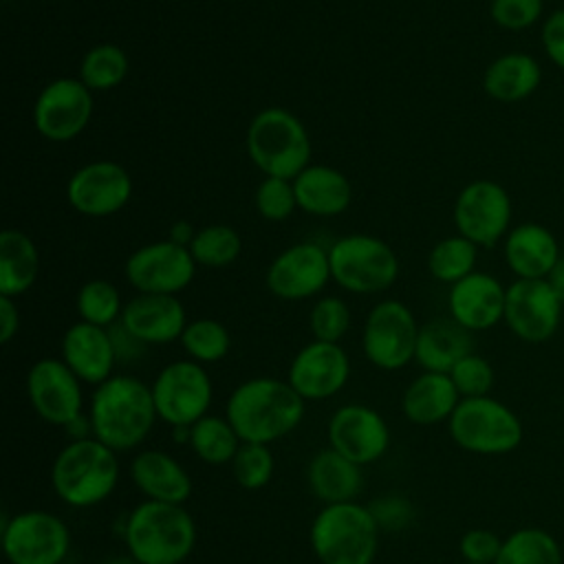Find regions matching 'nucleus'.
<instances>
[{"mask_svg": "<svg viewBox=\"0 0 564 564\" xmlns=\"http://www.w3.org/2000/svg\"><path fill=\"white\" fill-rule=\"evenodd\" d=\"M93 436L115 452L139 447L159 419L152 388L130 375H112L90 397Z\"/></svg>", "mask_w": 564, "mask_h": 564, "instance_id": "nucleus-1", "label": "nucleus"}, {"mask_svg": "<svg viewBox=\"0 0 564 564\" xmlns=\"http://www.w3.org/2000/svg\"><path fill=\"white\" fill-rule=\"evenodd\" d=\"M225 416L242 443L269 445L302 423L304 399L289 381L256 377L229 394Z\"/></svg>", "mask_w": 564, "mask_h": 564, "instance_id": "nucleus-2", "label": "nucleus"}, {"mask_svg": "<svg viewBox=\"0 0 564 564\" xmlns=\"http://www.w3.org/2000/svg\"><path fill=\"white\" fill-rule=\"evenodd\" d=\"M123 542L137 564H181L196 546V522L183 505L143 500L128 513Z\"/></svg>", "mask_w": 564, "mask_h": 564, "instance_id": "nucleus-3", "label": "nucleus"}, {"mask_svg": "<svg viewBox=\"0 0 564 564\" xmlns=\"http://www.w3.org/2000/svg\"><path fill=\"white\" fill-rule=\"evenodd\" d=\"M117 452L97 438L68 441L51 467V485L62 502L86 509L104 502L117 487Z\"/></svg>", "mask_w": 564, "mask_h": 564, "instance_id": "nucleus-4", "label": "nucleus"}, {"mask_svg": "<svg viewBox=\"0 0 564 564\" xmlns=\"http://www.w3.org/2000/svg\"><path fill=\"white\" fill-rule=\"evenodd\" d=\"M379 522L370 507L324 505L311 524V549L322 564H372L379 549Z\"/></svg>", "mask_w": 564, "mask_h": 564, "instance_id": "nucleus-5", "label": "nucleus"}, {"mask_svg": "<svg viewBox=\"0 0 564 564\" xmlns=\"http://www.w3.org/2000/svg\"><path fill=\"white\" fill-rule=\"evenodd\" d=\"M247 152L267 176L289 181L308 167L311 141L295 115L267 108L253 117L247 130Z\"/></svg>", "mask_w": 564, "mask_h": 564, "instance_id": "nucleus-6", "label": "nucleus"}, {"mask_svg": "<svg viewBox=\"0 0 564 564\" xmlns=\"http://www.w3.org/2000/svg\"><path fill=\"white\" fill-rule=\"evenodd\" d=\"M447 430L460 449L482 456L513 452L524 434L520 416L489 394L460 399L447 421Z\"/></svg>", "mask_w": 564, "mask_h": 564, "instance_id": "nucleus-7", "label": "nucleus"}, {"mask_svg": "<svg viewBox=\"0 0 564 564\" xmlns=\"http://www.w3.org/2000/svg\"><path fill=\"white\" fill-rule=\"evenodd\" d=\"M330 275L352 293H377L388 289L399 271L394 251L379 238L355 234L339 238L330 251Z\"/></svg>", "mask_w": 564, "mask_h": 564, "instance_id": "nucleus-8", "label": "nucleus"}, {"mask_svg": "<svg viewBox=\"0 0 564 564\" xmlns=\"http://www.w3.org/2000/svg\"><path fill=\"white\" fill-rule=\"evenodd\" d=\"M150 388L156 414L170 427H192L207 414L214 397L209 375L194 359L167 364Z\"/></svg>", "mask_w": 564, "mask_h": 564, "instance_id": "nucleus-9", "label": "nucleus"}, {"mask_svg": "<svg viewBox=\"0 0 564 564\" xmlns=\"http://www.w3.org/2000/svg\"><path fill=\"white\" fill-rule=\"evenodd\" d=\"M2 549L11 564H62L70 551V533L62 518L31 509L2 520Z\"/></svg>", "mask_w": 564, "mask_h": 564, "instance_id": "nucleus-10", "label": "nucleus"}, {"mask_svg": "<svg viewBox=\"0 0 564 564\" xmlns=\"http://www.w3.org/2000/svg\"><path fill=\"white\" fill-rule=\"evenodd\" d=\"M511 198L507 189L489 178L465 185L454 205V223L458 234L476 247H494L505 240L511 225Z\"/></svg>", "mask_w": 564, "mask_h": 564, "instance_id": "nucleus-11", "label": "nucleus"}, {"mask_svg": "<svg viewBox=\"0 0 564 564\" xmlns=\"http://www.w3.org/2000/svg\"><path fill=\"white\" fill-rule=\"evenodd\" d=\"M419 326L410 308L397 300L377 304L364 326V352L381 370H399L414 359Z\"/></svg>", "mask_w": 564, "mask_h": 564, "instance_id": "nucleus-12", "label": "nucleus"}, {"mask_svg": "<svg viewBox=\"0 0 564 564\" xmlns=\"http://www.w3.org/2000/svg\"><path fill=\"white\" fill-rule=\"evenodd\" d=\"M562 308L546 280H516L507 286L505 324L527 344L549 341L560 328Z\"/></svg>", "mask_w": 564, "mask_h": 564, "instance_id": "nucleus-13", "label": "nucleus"}, {"mask_svg": "<svg viewBox=\"0 0 564 564\" xmlns=\"http://www.w3.org/2000/svg\"><path fill=\"white\" fill-rule=\"evenodd\" d=\"M26 394L35 414L59 427L84 412L82 381L64 359L35 361L26 375Z\"/></svg>", "mask_w": 564, "mask_h": 564, "instance_id": "nucleus-14", "label": "nucleus"}, {"mask_svg": "<svg viewBox=\"0 0 564 564\" xmlns=\"http://www.w3.org/2000/svg\"><path fill=\"white\" fill-rule=\"evenodd\" d=\"M328 447L357 465L377 463L390 447V430L383 416L361 403L341 405L328 421Z\"/></svg>", "mask_w": 564, "mask_h": 564, "instance_id": "nucleus-15", "label": "nucleus"}, {"mask_svg": "<svg viewBox=\"0 0 564 564\" xmlns=\"http://www.w3.org/2000/svg\"><path fill=\"white\" fill-rule=\"evenodd\" d=\"M194 256L174 240L152 242L137 249L126 264L128 280L141 293L174 295L194 278Z\"/></svg>", "mask_w": 564, "mask_h": 564, "instance_id": "nucleus-16", "label": "nucleus"}, {"mask_svg": "<svg viewBox=\"0 0 564 564\" xmlns=\"http://www.w3.org/2000/svg\"><path fill=\"white\" fill-rule=\"evenodd\" d=\"M93 112L90 88L82 79H55L37 97L33 119L42 137L68 141L77 137Z\"/></svg>", "mask_w": 564, "mask_h": 564, "instance_id": "nucleus-17", "label": "nucleus"}, {"mask_svg": "<svg viewBox=\"0 0 564 564\" xmlns=\"http://www.w3.org/2000/svg\"><path fill=\"white\" fill-rule=\"evenodd\" d=\"M350 375L348 355L339 344L311 341L289 366V383L304 401H322L337 394Z\"/></svg>", "mask_w": 564, "mask_h": 564, "instance_id": "nucleus-18", "label": "nucleus"}, {"mask_svg": "<svg viewBox=\"0 0 564 564\" xmlns=\"http://www.w3.org/2000/svg\"><path fill=\"white\" fill-rule=\"evenodd\" d=\"M130 176L112 161H95L79 167L68 181V203L86 216H108L130 198Z\"/></svg>", "mask_w": 564, "mask_h": 564, "instance_id": "nucleus-19", "label": "nucleus"}, {"mask_svg": "<svg viewBox=\"0 0 564 564\" xmlns=\"http://www.w3.org/2000/svg\"><path fill=\"white\" fill-rule=\"evenodd\" d=\"M330 278L328 251L313 242H300L282 251L269 267L267 286L282 300H302L317 293Z\"/></svg>", "mask_w": 564, "mask_h": 564, "instance_id": "nucleus-20", "label": "nucleus"}, {"mask_svg": "<svg viewBox=\"0 0 564 564\" xmlns=\"http://www.w3.org/2000/svg\"><path fill=\"white\" fill-rule=\"evenodd\" d=\"M507 286L489 273L474 271L449 289V315L469 333L487 330L505 319Z\"/></svg>", "mask_w": 564, "mask_h": 564, "instance_id": "nucleus-21", "label": "nucleus"}, {"mask_svg": "<svg viewBox=\"0 0 564 564\" xmlns=\"http://www.w3.org/2000/svg\"><path fill=\"white\" fill-rule=\"evenodd\" d=\"M505 262L516 280H546L562 256L555 234L538 223H520L505 236Z\"/></svg>", "mask_w": 564, "mask_h": 564, "instance_id": "nucleus-22", "label": "nucleus"}, {"mask_svg": "<svg viewBox=\"0 0 564 564\" xmlns=\"http://www.w3.org/2000/svg\"><path fill=\"white\" fill-rule=\"evenodd\" d=\"M123 328L141 344H167L183 335L185 311L174 295L141 293L121 313Z\"/></svg>", "mask_w": 564, "mask_h": 564, "instance_id": "nucleus-23", "label": "nucleus"}, {"mask_svg": "<svg viewBox=\"0 0 564 564\" xmlns=\"http://www.w3.org/2000/svg\"><path fill=\"white\" fill-rule=\"evenodd\" d=\"M62 359L79 381L99 386L112 377L117 352L112 337L104 326L79 322L64 333Z\"/></svg>", "mask_w": 564, "mask_h": 564, "instance_id": "nucleus-24", "label": "nucleus"}, {"mask_svg": "<svg viewBox=\"0 0 564 564\" xmlns=\"http://www.w3.org/2000/svg\"><path fill=\"white\" fill-rule=\"evenodd\" d=\"M130 478L145 500L183 505L192 494V478L167 452L143 449L130 463Z\"/></svg>", "mask_w": 564, "mask_h": 564, "instance_id": "nucleus-25", "label": "nucleus"}, {"mask_svg": "<svg viewBox=\"0 0 564 564\" xmlns=\"http://www.w3.org/2000/svg\"><path fill=\"white\" fill-rule=\"evenodd\" d=\"M460 394L445 372H423L403 392L401 410L414 425H436L449 421Z\"/></svg>", "mask_w": 564, "mask_h": 564, "instance_id": "nucleus-26", "label": "nucleus"}, {"mask_svg": "<svg viewBox=\"0 0 564 564\" xmlns=\"http://www.w3.org/2000/svg\"><path fill=\"white\" fill-rule=\"evenodd\" d=\"M542 84V66L529 53H505L496 57L485 75L482 88L485 93L502 104H518L529 99Z\"/></svg>", "mask_w": 564, "mask_h": 564, "instance_id": "nucleus-27", "label": "nucleus"}, {"mask_svg": "<svg viewBox=\"0 0 564 564\" xmlns=\"http://www.w3.org/2000/svg\"><path fill=\"white\" fill-rule=\"evenodd\" d=\"M306 480L313 496L324 505L352 502L364 487L361 465L348 460L333 447L322 449L311 458Z\"/></svg>", "mask_w": 564, "mask_h": 564, "instance_id": "nucleus-28", "label": "nucleus"}, {"mask_svg": "<svg viewBox=\"0 0 564 564\" xmlns=\"http://www.w3.org/2000/svg\"><path fill=\"white\" fill-rule=\"evenodd\" d=\"M471 350V333L454 319H434L419 328L414 359L425 372H445Z\"/></svg>", "mask_w": 564, "mask_h": 564, "instance_id": "nucleus-29", "label": "nucleus"}, {"mask_svg": "<svg viewBox=\"0 0 564 564\" xmlns=\"http://www.w3.org/2000/svg\"><path fill=\"white\" fill-rule=\"evenodd\" d=\"M297 205L315 216H335L352 198L348 178L328 165H308L293 178Z\"/></svg>", "mask_w": 564, "mask_h": 564, "instance_id": "nucleus-30", "label": "nucleus"}, {"mask_svg": "<svg viewBox=\"0 0 564 564\" xmlns=\"http://www.w3.org/2000/svg\"><path fill=\"white\" fill-rule=\"evenodd\" d=\"M37 278V249L33 240L7 229L0 234V295L15 297L31 289Z\"/></svg>", "mask_w": 564, "mask_h": 564, "instance_id": "nucleus-31", "label": "nucleus"}, {"mask_svg": "<svg viewBox=\"0 0 564 564\" xmlns=\"http://www.w3.org/2000/svg\"><path fill=\"white\" fill-rule=\"evenodd\" d=\"M242 441L227 416L205 414L192 425L189 447L207 465H231Z\"/></svg>", "mask_w": 564, "mask_h": 564, "instance_id": "nucleus-32", "label": "nucleus"}, {"mask_svg": "<svg viewBox=\"0 0 564 564\" xmlns=\"http://www.w3.org/2000/svg\"><path fill=\"white\" fill-rule=\"evenodd\" d=\"M496 564H564L557 540L538 527H522L502 540Z\"/></svg>", "mask_w": 564, "mask_h": 564, "instance_id": "nucleus-33", "label": "nucleus"}, {"mask_svg": "<svg viewBox=\"0 0 564 564\" xmlns=\"http://www.w3.org/2000/svg\"><path fill=\"white\" fill-rule=\"evenodd\" d=\"M476 253H478V247L471 240L463 238L460 234L445 238L430 253V260H427L430 273L441 282L456 284L458 280L476 271L474 269Z\"/></svg>", "mask_w": 564, "mask_h": 564, "instance_id": "nucleus-34", "label": "nucleus"}, {"mask_svg": "<svg viewBox=\"0 0 564 564\" xmlns=\"http://www.w3.org/2000/svg\"><path fill=\"white\" fill-rule=\"evenodd\" d=\"M128 70L126 53L115 44H99L90 48L79 68V79L95 90H106L117 86Z\"/></svg>", "mask_w": 564, "mask_h": 564, "instance_id": "nucleus-35", "label": "nucleus"}, {"mask_svg": "<svg viewBox=\"0 0 564 564\" xmlns=\"http://www.w3.org/2000/svg\"><path fill=\"white\" fill-rule=\"evenodd\" d=\"M181 344L185 352L198 364L220 361L231 346L227 328L216 319H196L185 326L181 335Z\"/></svg>", "mask_w": 564, "mask_h": 564, "instance_id": "nucleus-36", "label": "nucleus"}, {"mask_svg": "<svg viewBox=\"0 0 564 564\" xmlns=\"http://www.w3.org/2000/svg\"><path fill=\"white\" fill-rule=\"evenodd\" d=\"M240 249H242L240 236L227 225L205 227L189 242V251L194 260L207 267H223L234 262Z\"/></svg>", "mask_w": 564, "mask_h": 564, "instance_id": "nucleus-37", "label": "nucleus"}, {"mask_svg": "<svg viewBox=\"0 0 564 564\" xmlns=\"http://www.w3.org/2000/svg\"><path fill=\"white\" fill-rule=\"evenodd\" d=\"M77 311L82 315V322L106 328L121 313L119 291L106 280L86 282L77 295Z\"/></svg>", "mask_w": 564, "mask_h": 564, "instance_id": "nucleus-38", "label": "nucleus"}, {"mask_svg": "<svg viewBox=\"0 0 564 564\" xmlns=\"http://www.w3.org/2000/svg\"><path fill=\"white\" fill-rule=\"evenodd\" d=\"M275 463L269 445L262 443H242L231 460L234 480L249 491L262 489L273 476Z\"/></svg>", "mask_w": 564, "mask_h": 564, "instance_id": "nucleus-39", "label": "nucleus"}, {"mask_svg": "<svg viewBox=\"0 0 564 564\" xmlns=\"http://www.w3.org/2000/svg\"><path fill=\"white\" fill-rule=\"evenodd\" d=\"M449 379L454 381L460 399H471L487 397L496 377L491 364L485 357L469 352L449 370Z\"/></svg>", "mask_w": 564, "mask_h": 564, "instance_id": "nucleus-40", "label": "nucleus"}, {"mask_svg": "<svg viewBox=\"0 0 564 564\" xmlns=\"http://www.w3.org/2000/svg\"><path fill=\"white\" fill-rule=\"evenodd\" d=\"M350 326V311L339 297H324L311 311V330L317 341L337 344Z\"/></svg>", "mask_w": 564, "mask_h": 564, "instance_id": "nucleus-41", "label": "nucleus"}, {"mask_svg": "<svg viewBox=\"0 0 564 564\" xmlns=\"http://www.w3.org/2000/svg\"><path fill=\"white\" fill-rule=\"evenodd\" d=\"M544 0H491L489 15L505 31H527L540 22Z\"/></svg>", "mask_w": 564, "mask_h": 564, "instance_id": "nucleus-42", "label": "nucleus"}, {"mask_svg": "<svg viewBox=\"0 0 564 564\" xmlns=\"http://www.w3.org/2000/svg\"><path fill=\"white\" fill-rule=\"evenodd\" d=\"M295 205V189L286 178L267 176L256 192V207L267 220H284Z\"/></svg>", "mask_w": 564, "mask_h": 564, "instance_id": "nucleus-43", "label": "nucleus"}, {"mask_svg": "<svg viewBox=\"0 0 564 564\" xmlns=\"http://www.w3.org/2000/svg\"><path fill=\"white\" fill-rule=\"evenodd\" d=\"M502 549V540L489 529H469L458 542V551L465 562L496 564Z\"/></svg>", "mask_w": 564, "mask_h": 564, "instance_id": "nucleus-44", "label": "nucleus"}, {"mask_svg": "<svg viewBox=\"0 0 564 564\" xmlns=\"http://www.w3.org/2000/svg\"><path fill=\"white\" fill-rule=\"evenodd\" d=\"M540 40L549 62H553L557 68L564 70V7L551 11L544 18L540 29Z\"/></svg>", "mask_w": 564, "mask_h": 564, "instance_id": "nucleus-45", "label": "nucleus"}, {"mask_svg": "<svg viewBox=\"0 0 564 564\" xmlns=\"http://www.w3.org/2000/svg\"><path fill=\"white\" fill-rule=\"evenodd\" d=\"M18 326H20V315L13 304V297L0 295V341L9 344L18 333Z\"/></svg>", "mask_w": 564, "mask_h": 564, "instance_id": "nucleus-46", "label": "nucleus"}, {"mask_svg": "<svg viewBox=\"0 0 564 564\" xmlns=\"http://www.w3.org/2000/svg\"><path fill=\"white\" fill-rule=\"evenodd\" d=\"M64 430H66V434H68V438L70 441H86V438H95L93 436V423H90V416L88 414H79V416H75L70 423H66L64 425Z\"/></svg>", "mask_w": 564, "mask_h": 564, "instance_id": "nucleus-47", "label": "nucleus"}, {"mask_svg": "<svg viewBox=\"0 0 564 564\" xmlns=\"http://www.w3.org/2000/svg\"><path fill=\"white\" fill-rule=\"evenodd\" d=\"M546 282L551 284V289L555 291V295L562 300L564 304V251L560 256V260L555 262V267L551 269V273L546 275Z\"/></svg>", "mask_w": 564, "mask_h": 564, "instance_id": "nucleus-48", "label": "nucleus"}, {"mask_svg": "<svg viewBox=\"0 0 564 564\" xmlns=\"http://www.w3.org/2000/svg\"><path fill=\"white\" fill-rule=\"evenodd\" d=\"M463 564H471V562H463Z\"/></svg>", "mask_w": 564, "mask_h": 564, "instance_id": "nucleus-49", "label": "nucleus"}, {"mask_svg": "<svg viewBox=\"0 0 564 564\" xmlns=\"http://www.w3.org/2000/svg\"><path fill=\"white\" fill-rule=\"evenodd\" d=\"M62 564H66V562H62Z\"/></svg>", "mask_w": 564, "mask_h": 564, "instance_id": "nucleus-50", "label": "nucleus"}]
</instances>
